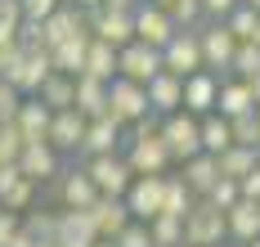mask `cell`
Here are the masks:
<instances>
[{
	"label": "cell",
	"instance_id": "6da1fadb",
	"mask_svg": "<svg viewBox=\"0 0 260 247\" xmlns=\"http://www.w3.org/2000/svg\"><path fill=\"white\" fill-rule=\"evenodd\" d=\"M126 162H130L135 175H166V166L175 162L171 148H166V139H161V126H157L153 117H148L144 126H135L130 148H126Z\"/></svg>",
	"mask_w": 260,
	"mask_h": 247
},
{
	"label": "cell",
	"instance_id": "7a4b0ae2",
	"mask_svg": "<svg viewBox=\"0 0 260 247\" xmlns=\"http://www.w3.org/2000/svg\"><path fill=\"white\" fill-rule=\"evenodd\" d=\"M108 117L112 121H121V126H144L148 117H153V104H148V85H135L126 77H117V81L108 85Z\"/></svg>",
	"mask_w": 260,
	"mask_h": 247
},
{
	"label": "cell",
	"instance_id": "3957f363",
	"mask_svg": "<svg viewBox=\"0 0 260 247\" xmlns=\"http://www.w3.org/2000/svg\"><path fill=\"white\" fill-rule=\"evenodd\" d=\"M229 238V211H220L215 202H198L188 216H184V243L188 247H220Z\"/></svg>",
	"mask_w": 260,
	"mask_h": 247
},
{
	"label": "cell",
	"instance_id": "277c9868",
	"mask_svg": "<svg viewBox=\"0 0 260 247\" xmlns=\"http://www.w3.org/2000/svg\"><path fill=\"white\" fill-rule=\"evenodd\" d=\"M161 58H166V72H171V77H180V81L198 77V72H207V54H202V27L175 32V41L161 50Z\"/></svg>",
	"mask_w": 260,
	"mask_h": 247
},
{
	"label": "cell",
	"instance_id": "5b68a950",
	"mask_svg": "<svg viewBox=\"0 0 260 247\" xmlns=\"http://www.w3.org/2000/svg\"><path fill=\"white\" fill-rule=\"evenodd\" d=\"M161 139H166V148H171L175 162H193V158H202V121L188 117V112L161 117Z\"/></svg>",
	"mask_w": 260,
	"mask_h": 247
},
{
	"label": "cell",
	"instance_id": "8992f818",
	"mask_svg": "<svg viewBox=\"0 0 260 247\" xmlns=\"http://www.w3.org/2000/svg\"><path fill=\"white\" fill-rule=\"evenodd\" d=\"M85 171H90L99 198H126L130 184H135V171H130V162L121 153H112V158H85Z\"/></svg>",
	"mask_w": 260,
	"mask_h": 247
},
{
	"label": "cell",
	"instance_id": "52a82bcc",
	"mask_svg": "<svg viewBox=\"0 0 260 247\" xmlns=\"http://www.w3.org/2000/svg\"><path fill=\"white\" fill-rule=\"evenodd\" d=\"M126 207L135 220H157L166 211V175H135V184L126 193Z\"/></svg>",
	"mask_w": 260,
	"mask_h": 247
},
{
	"label": "cell",
	"instance_id": "ba28073f",
	"mask_svg": "<svg viewBox=\"0 0 260 247\" xmlns=\"http://www.w3.org/2000/svg\"><path fill=\"white\" fill-rule=\"evenodd\" d=\"M161 72H166V58H161V50L144 45V41H135V45H126V50H121V77H126V81L153 85Z\"/></svg>",
	"mask_w": 260,
	"mask_h": 247
},
{
	"label": "cell",
	"instance_id": "9c48e42d",
	"mask_svg": "<svg viewBox=\"0 0 260 247\" xmlns=\"http://www.w3.org/2000/svg\"><path fill=\"white\" fill-rule=\"evenodd\" d=\"M175 18L166 14V9H157V5H139L135 9V41H144V45H153V50H166L171 41H175Z\"/></svg>",
	"mask_w": 260,
	"mask_h": 247
},
{
	"label": "cell",
	"instance_id": "30bf717a",
	"mask_svg": "<svg viewBox=\"0 0 260 247\" xmlns=\"http://www.w3.org/2000/svg\"><path fill=\"white\" fill-rule=\"evenodd\" d=\"M220 77H215V72H198V77H188V81H184V112H188V117H198V121H202V117H215V112H220Z\"/></svg>",
	"mask_w": 260,
	"mask_h": 247
},
{
	"label": "cell",
	"instance_id": "8fae6325",
	"mask_svg": "<svg viewBox=\"0 0 260 247\" xmlns=\"http://www.w3.org/2000/svg\"><path fill=\"white\" fill-rule=\"evenodd\" d=\"M85 23H90V32H94V41H104V45H112V50L135 45V14L94 9V14H85Z\"/></svg>",
	"mask_w": 260,
	"mask_h": 247
},
{
	"label": "cell",
	"instance_id": "7c38bea8",
	"mask_svg": "<svg viewBox=\"0 0 260 247\" xmlns=\"http://www.w3.org/2000/svg\"><path fill=\"white\" fill-rule=\"evenodd\" d=\"M238 50H242V41H238L224 23H211V27H202V54H207V72H215V77H220L224 68H234Z\"/></svg>",
	"mask_w": 260,
	"mask_h": 247
},
{
	"label": "cell",
	"instance_id": "4fadbf2b",
	"mask_svg": "<svg viewBox=\"0 0 260 247\" xmlns=\"http://www.w3.org/2000/svg\"><path fill=\"white\" fill-rule=\"evenodd\" d=\"M90 216H94L99 238H108V243H117L130 225H135V216H130V207H126V198H99V202L90 207Z\"/></svg>",
	"mask_w": 260,
	"mask_h": 247
},
{
	"label": "cell",
	"instance_id": "5bb4252c",
	"mask_svg": "<svg viewBox=\"0 0 260 247\" xmlns=\"http://www.w3.org/2000/svg\"><path fill=\"white\" fill-rule=\"evenodd\" d=\"M85 131H90V117H81L77 108L54 112V126H50V148H54V153H81V144H85Z\"/></svg>",
	"mask_w": 260,
	"mask_h": 247
},
{
	"label": "cell",
	"instance_id": "9a60e30c",
	"mask_svg": "<svg viewBox=\"0 0 260 247\" xmlns=\"http://www.w3.org/2000/svg\"><path fill=\"white\" fill-rule=\"evenodd\" d=\"M58 202H63V211H90L99 202V189H94V180H90L85 166L81 171H68L58 180Z\"/></svg>",
	"mask_w": 260,
	"mask_h": 247
},
{
	"label": "cell",
	"instance_id": "2e32d148",
	"mask_svg": "<svg viewBox=\"0 0 260 247\" xmlns=\"http://www.w3.org/2000/svg\"><path fill=\"white\" fill-rule=\"evenodd\" d=\"M54 72H58V68H54V50H36V54H27V63H23V72H18V81H14V90H18L23 99H36Z\"/></svg>",
	"mask_w": 260,
	"mask_h": 247
},
{
	"label": "cell",
	"instance_id": "e0dca14e",
	"mask_svg": "<svg viewBox=\"0 0 260 247\" xmlns=\"http://www.w3.org/2000/svg\"><path fill=\"white\" fill-rule=\"evenodd\" d=\"M90 45H94V32H90V27L77 32L68 45H58V50H54V68H58L63 77H85V63H90Z\"/></svg>",
	"mask_w": 260,
	"mask_h": 247
},
{
	"label": "cell",
	"instance_id": "ac0fdd59",
	"mask_svg": "<svg viewBox=\"0 0 260 247\" xmlns=\"http://www.w3.org/2000/svg\"><path fill=\"white\" fill-rule=\"evenodd\" d=\"M180 175H184V184L193 189V198H198V202H202V198H211V189L224 180V175H220V158H211V153L193 158V162H184Z\"/></svg>",
	"mask_w": 260,
	"mask_h": 247
},
{
	"label": "cell",
	"instance_id": "d6986e66",
	"mask_svg": "<svg viewBox=\"0 0 260 247\" xmlns=\"http://www.w3.org/2000/svg\"><path fill=\"white\" fill-rule=\"evenodd\" d=\"M58 243L63 247H94L99 229L90 211H58Z\"/></svg>",
	"mask_w": 260,
	"mask_h": 247
},
{
	"label": "cell",
	"instance_id": "ffe728a7",
	"mask_svg": "<svg viewBox=\"0 0 260 247\" xmlns=\"http://www.w3.org/2000/svg\"><path fill=\"white\" fill-rule=\"evenodd\" d=\"M50 126H54V108L41 99H23L18 112V131L27 135V144H50Z\"/></svg>",
	"mask_w": 260,
	"mask_h": 247
},
{
	"label": "cell",
	"instance_id": "44dd1931",
	"mask_svg": "<svg viewBox=\"0 0 260 247\" xmlns=\"http://www.w3.org/2000/svg\"><path fill=\"white\" fill-rule=\"evenodd\" d=\"M121 131H126V126H121V121H112V117L90 121L81 153H85V158H112V153H117V139H121Z\"/></svg>",
	"mask_w": 260,
	"mask_h": 247
},
{
	"label": "cell",
	"instance_id": "7402d4cb",
	"mask_svg": "<svg viewBox=\"0 0 260 247\" xmlns=\"http://www.w3.org/2000/svg\"><path fill=\"white\" fill-rule=\"evenodd\" d=\"M148 104H153V112H161V117L184 112V81L171 77V72H161V77L148 85Z\"/></svg>",
	"mask_w": 260,
	"mask_h": 247
},
{
	"label": "cell",
	"instance_id": "603a6c76",
	"mask_svg": "<svg viewBox=\"0 0 260 247\" xmlns=\"http://www.w3.org/2000/svg\"><path fill=\"white\" fill-rule=\"evenodd\" d=\"M18 166H23V175L31 184H45V180L58 175V153H54L50 144H27V153H23Z\"/></svg>",
	"mask_w": 260,
	"mask_h": 247
},
{
	"label": "cell",
	"instance_id": "cb8c5ba5",
	"mask_svg": "<svg viewBox=\"0 0 260 247\" xmlns=\"http://www.w3.org/2000/svg\"><path fill=\"white\" fill-rule=\"evenodd\" d=\"M229 238L234 243H242V247H251L260 238V202H238L234 211H229Z\"/></svg>",
	"mask_w": 260,
	"mask_h": 247
},
{
	"label": "cell",
	"instance_id": "d4e9b609",
	"mask_svg": "<svg viewBox=\"0 0 260 247\" xmlns=\"http://www.w3.org/2000/svg\"><path fill=\"white\" fill-rule=\"evenodd\" d=\"M256 95H251V85L247 81H224L220 85V117H229V121H238V117H247V112H256Z\"/></svg>",
	"mask_w": 260,
	"mask_h": 247
},
{
	"label": "cell",
	"instance_id": "484cf974",
	"mask_svg": "<svg viewBox=\"0 0 260 247\" xmlns=\"http://www.w3.org/2000/svg\"><path fill=\"white\" fill-rule=\"evenodd\" d=\"M77 112L90 121L108 117V85L94 81V77H77Z\"/></svg>",
	"mask_w": 260,
	"mask_h": 247
},
{
	"label": "cell",
	"instance_id": "4316f807",
	"mask_svg": "<svg viewBox=\"0 0 260 247\" xmlns=\"http://www.w3.org/2000/svg\"><path fill=\"white\" fill-rule=\"evenodd\" d=\"M234 148V126H229V117H202V153L211 158H220V153H229Z\"/></svg>",
	"mask_w": 260,
	"mask_h": 247
},
{
	"label": "cell",
	"instance_id": "83f0119b",
	"mask_svg": "<svg viewBox=\"0 0 260 247\" xmlns=\"http://www.w3.org/2000/svg\"><path fill=\"white\" fill-rule=\"evenodd\" d=\"M36 99H41V104H50L54 112L77 108V77H63V72H54L50 81H45V90H41Z\"/></svg>",
	"mask_w": 260,
	"mask_h": 247
},
{
	"label": "cell",
	"instance_id": "f1b7e54d",
	"mask_svg": "<svg viewBox=\"0 0 260 247\" xmlns=\"http://www.w3.org/2000/svg\"><path fill=\"white\" fill-rule=\"evenodd\" d=\"M251 171H260V153L256 148H229V153H220V175L224 180H247Z\"/></svg>",
	"mask_w": 260,
	"mask_h": 247
},
{
	"label": "cell",
	"instance_id": "f546056e",
	"mask_svg": "<svg viewBox=\"0 0 260 247\" xmlns=\"http://www.w3.org/2000/svg\"><path fill=\"white\" fill-rule=\"evenodd\" d=\"M193 207H198V198L184 184V175H166V211H161V216H180L184 220Z\"/></svg>",
	"mask_w": 260,
	"mask_h": 247
},
{
	"label": "cell",
	"instance_id": "4dcf8cb0",
	"mask_svg": "<svg viewBox=\"0 0 260 247\" xmlns=\"http://www.w3.org/2000/svg\"><path fill=\"white\" fill-rule=\"evenodd\" d=\"M148 234H153L157 247H188V243H184V220L180 216H157V220H148Z\"/></svg>",
	"mask_w": 260,
	"mask_h": 247
},
{
	"label": "cell",
	"instance_id": "1f68e13d",
	"mask_svg": "<svg viewBox=\"0 0 260 247\" xmlns=\"http://www.w3.org/2000/svg\"><path fill=\"white\" fill-rule=\"evenodd\" d=\"M224 27L234 32V36L242 41V45H251V41L260 36V14H256V9H247V5H238L234 14L224 18Z\"/></svg>",
	"mask_w": 260,
	"mask_h": 247
},
{
	"label": "cell",
	"instance_id": "d6a6232c",
	"mask_svg": "<svg viewBox=\"0 0 260 247\" xmlns=\"http://www.w3.org/2000/svg\"><path fill=\"white\" fill-rule=\"evenodd\" d=\"M23 153H27V135L18 131V121L14 126H0V166L23 162Z\"/></svg>",
	"mask_w": 260,
	"mask_h": 247
},
{
	"label": "cell",
	"instance_id": "836d02e7",
	"mask_svg": "<svg viewBox=\"0 0 260 247\" xmlns=\"http://www.w3.org/2000/svg\"><path fill=\"white\" fill-rule=\"evenodd\" d=\"M229 126H234V144L238 148H256L260 153V112H247V117H238Z\"/></svg>",
	"mask_w": 260,
	"mask_h": 247
},
{
	"label": "cell",
	"instance_id": "e575fe53",
	"mask_svg": "<svg viewBox=\"0 0 260 247\" xmlns=\"http://www.w3.org/2000/svg\"><path fill=\"white\" fill-rule=\"evenodd\" d=\"M23 229L36 238V243H50V238H58V216H50V211H31V216L23 220Z\"/></svg>",
	"mask_w": 260,
	"mask_h": 247
},
{
	"label": "cell",
	"instance_id": "d590c367",
	"mask_svg": "<svg viewBox=\"0 0 260 247\" xmlns=\"http://www.w3.org/2000/svg\"><path fill=\"white\" fill-rule=\"evenodd\" d=\"M18 112H23V95H18L9 81H0V126H14Z\"/></svg>",
	"mask_w": 260,
	"mask_h": 247
},
{
	"label": "cell",
	"instance_id": "8d00e7d4",
	"mask_svg": "<svg viewBox=\"0 0 260 247\" xmlns=\"http://www.w3.org/2000/svg\"><path fill=\"white\" fill-rule=\"evenodd\" d=\"M207 202H215L220 211H234L238 202H242V184H238V180H220V184L211 189V198H207Z\"/></svg>",
	"mask_w": 260,
	"mask_h": 247
},
{
	"label": "cell",
	"instance_id": "74e56055",
	"mask_svg": "<svg viewBox=\"0 0 260 247\" xmlns=\"http://www.w3.org/2000/svg\"><path fill=\"white\" fill-rule=\"evenodd\" d=\"M234 72H238V81H251V77L260 72V45H256V41L238 50V58H234Z\"/></svg>",
	"mask_w": 260,
	"mask_h": 247
},
{
	"label": "cell",
	"instance_id": "f35d334b",
	"mask_svg": "<svg viewBox=\"0 0 260 247\" xmlns=\"http://www.w3.org/2000/svg\"><path fill=\"white\" fill-rule=\"evenodd\" d=\"M63 9V0H23V14L27 23H50L54 14Z\"/></svg>",
	"mask_w": 260,
	"mask_h": 247
},
{
	"label": "cell",
	"instance_id": "ab89813d",
	"mask_svg": "<svg viewBox=\"0 0 260 247\" xmlns=\"http://www.w3.org/2000/svg\"><path fill=\"white\" fill-rule=\"evenodd\" d=\"M117 247H157V243H153V234H148V225H144V220H135L126 234L117 238Z\"/></svg>",
	"mask_w": 260,
	"mask_h": 247
},
{
	"label": "cell",
	"instance_id": "60d3db41",
	"mask_svg": "<svg viewBox=\"0 0 260 247\" xmlns=\"http://www.w3.org/2000/svg\"><path fill=\"white\" fill-rule=\"evenodd\" d=\"M31 193H36V184H31V180H23L9 198H0V207H9V211H27V207H31Z\"/></svg>",
	"mask_w": 260,
	"mask_h": 247
},
{
	"label": "cell",
	"instance_id": "b9f144b4",
	"mask_svg": "<svg viewBox=\"0 0 260 247\" xmlns=\"http://www.w3.org/2000/svg\"><path fill=\"white\" fill-rule=\"evenodd\" d=\"M23 180H27V175H23V166H18V162H14V166H0V198H9Z\"/></svg>",
	"mask_w": 260,
	"mask_h": 247
},
{
	"label": "cell",
	"instance_id": "7bdbcfd3",
	"mask_svg": "<svg viewBox=\"0 0 260 247\" xmlns=\"http://www.w3.org/2000/svg\"><path fill=\"white\" fill-rule=\"evenodd\" d=\"M238 5H242V0H202V14H207V18H215V23H224Z\"/></svg>",
	"mask_w": 260,
	"mask_h": 247
},
{
	"label": "cell",
	"instance_id": "ee69618b",
	"mask_svg": "<svg viewBox=\"0 0 260 247\" xmlns=\"http://www.w3.org/2000/svg\"><path fill=\"white\" fill-rule=\"evenodd\" d=\"M23 229V220H18V211H9V207H0V247L9 243L14 234Z\"/></svg>",
	"mask_w": 260,
	"mask_h": 247
},
{
	"label": "cell",
	"instance_id": "f6af8a7d",
	"mask_svg": "<svg viewBox=\"0 0 260 247\" xmlns=\"http://www.w3.org/2000/svg\"><path fill=\"white\" fill-rule=\"evenodd\" d=\"M0 23H14V27H23V23H27L23 0H0Z\"/></svg>",
	"mask_w": 260,
	"mask_h": 247
},
{
	"label": "cell",
	"instance_id": "bcb514c9",
	"mask_svg": "<svg viewBox=\"0 0 260 247\" xmlns=\"http://www.w3.org/2000/svg\"><path fill=\"white\" fill-rule=\"evenodd\" d=\"M14 45H23V27L0 23V54H5V50H14Z\"/></svg>",
	"mask_w": 260,
	"mask_h": 247
},
{
	"label": "cell",
	"instance_id": "7dc6e473",
	"mask_svg": "<svg viewBox=\"0 0 260 247\" xmlns=\"http://www.w3.org/2000/svg\"><path fill=\"white\" fill-rule=\"evenodd\" d=\"M238 184H242V198H247V202H260V171H251V175L238 180Z\"/></svg>",
	"mask_w": 260,
	"mask_h": 247
},
{
	"label": "cell",
	"instance_id": "c3c4849f",
	"mask_svg": "<svg viewBox=\"0 0 260 247\" xmlns=\"http://www.w3.org/2000/svg\"><path fill=\"white\" fill-rule=\"evenodd\" d=\"M144 0H104V9H112V14H135Z\"/></svg>",
	"mask_w": 260,
	"mask_h": 247
},
{
	"label": "cell",
	"instance_id": "681fc988",
	"mask_svg": "<svg viewBox=\"0 0 260 247\" xmlns=\"http://www.w3.org/2000/svg\"><path fill=\"white\" fill-rule=\"evenodd\" d=\"M5 247H41V243H36V238H31L27 229H18V234H14V238H9Z\"/></svg>",
	"mask_w": 260,
	"mask_h": 247
},
{
	"label": "cell",
	"instance_id": "f907efd6",
	"mask_svg": "<svg viewBox=\"0 0 260 247\" xmlns=\"http://www.w3.org/2000/svg\"><path fill=\"white\" fill-rule=\"evenodd\" d=\"M81 14H94V9H104V0H77Z\"/></svg>",
	"mask_w": 260,
	"mask_h": 247
},
{
	"label": "cell",
	"instance_id": "816d5d0a",
	"mask_svg": "<svg viewBox=\"0 0 260 247\" xmlns=\"http://www.w3.org/2000/svg\"><path fill=\"white\" fill-rule=\"evenodd\" d=\"M247 85H251V95H256V104H260V72H256V77H251Z\"/></svg>",
	"mask_w": 260,
	"mask_h": 247
},
{
	"label": "cell",
	"instance_id": "f5cc1de1",
	"mask_svg": "<svg viewBox=\"0 0 260 247\" xmlns=\"http://www.w3.org/2000/svg\"><path fill=\"white\" fill-rule=\"evenodd\" d=\"M148 5H157V9H166V14L175 9V0H148Z\"/></svg>",
	"mask_w": 260,
	"mask_h": 247
},
{
	"label": "cell",
	"instance_id": "db71d44e",
	"mask_svg": "<svg viewBox=\"0 0 260 247\" xmlns=\"http://www.w3.org/2000/svg\"><path fill=\"white\" fill-rule=\"evenodd\" d=\"M242 5H247V9H256V14H260V0H242Z\"/></svg>",
	"mask_w": 260,
	"mask_h": 247
},
{
	"label": "cell",
	"instance_id": "11a10c76",
	"mask_svg": "<svg viewBox=\"0 0 260 247\" xmlns=\"http://www.w3.org/2000/svg\"><path fill=\"white\" fill-rule=\"evenodd\" d=\"M94 247H117V243H108V238H99V243H94Z\"/></svg>",
	"mask_w": 260,
	"mask_h": 247
},
{
	"label": "cell",
	"instance_id": "9f6ffc18",
	"mask_svg": "<svg viewBox=\"0 0 260 247\" xmlns=\"http://www.w3.org/2000/svg\"><path fill=\"white\" fill-rule=\"evenodd\" d=\"M41 247H63V243H58V238H50V243H41Z\"/></svg>",
	"mask_w": 260,
	"mask_h": 247
},
{
	"label": "cell",
	"instance_id": "6f0895ef",
	"mask_svg": "<svg viewBox=\"0 0 260 247\" xmlns=\"http://www.w3.org/2000/svg\"><path fill=\"white\" fill-rule=\"evenodd\" d=\"M251 247H260V238H256V243H251Z\"/></svg>",
	"mask_w": 260,
	"mask_h": 247
},
{
	"label": "cell",
	"instance_id": "680465c9",
	"mask_svg": "<svg viewBox=\"0 0 260 247\" xmlns=\"http://www.w3.org/2000/svg\"><path fill=\"white\" fill-rule=\"evenodd\" d=\"M256 45H260V36H256Z\"/></svg>",
	"mask_w": 260,
	"mask_h": 247
},
{
	"label": "cell",
	"instance_id": "91938a15",
	"mask_svg": "<svg viewBox=\"0 0 260 247\" xmlns=\"http://www.w3.org/2000/svg\"><path fill=\"white\" fill-rule=\"evenodd\" d=\"M256 112H260V108H256Z\"/></svg>",
	"mask_w": 260,
	"mask_h": 247
}]
</instances>
